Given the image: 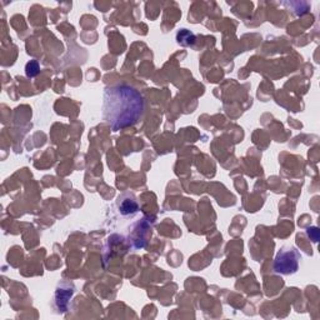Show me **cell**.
Wrapping results in <instances>:
<instances>
[{"instance_id": "cell-1", "label": "cell", "mask_w": 320, "mask_h": 320, "mask_svg": "<svg viewBox=\"0 0 320 320\" xmlns=\"http://www.w3.org/2000/svg\"><path fill=\"white\" fill-rule=\"evenodd\" d=\"M143 113V95L130 85H115L104 91L103 119L114 132L137 124Z\"/></svg>"}, {"instance_id": "cell-2", "label": "cell", "mask_w": 320, "mask_h": 320, "mask_svg": "<svg viewBox=\"0 0 320 320\" xmlns=\"http://www.w3.org/2000/svg\"><path fill=\"white\" fill-rule=\"evenodd\" d=\"M299 253L293 246H285L276 254L274 260V272L283 275H290L299 268Z\"/></svg>"}, {"instance_id": "cell-3", "label": "cell", "mask_w": 320, "mask_h": 320, "mask_svg": "<svg viewBox=\"0 0 320 320\" xmlns=\"http://www.w3.org/2000/svg\"><path fill=\"white\" fill-rule=\"evenodd\" d=\"M74 294V286L70 284H63L55 293V305L59 312H66L68 303Z\"/></svg>"}, {"instance_id": "cell-4", "label": "cell", "mask_w": 320, "mask_h": 320, "mask_svg": "<svg viewBox=\"0 0 320 320\" xmlns=\"http://www.w3.org/2000/svg\"><path fill=\"white\" fill-rule=\"evenodd\" d=\"M139 210V205L134 198H119V212L123 215H133Z\"/></svg>"}, {"instance_id": "cell-5", "label": "cell", "mask_w": 320, "mask_h": 320, "mask_svg": "<svg viewBox=\"0 0 320 320\" xmlns=\"http://www.w3.org/2000/svg\"><path fill=\"white\" fill-rule=\"evenodd\" d=\"M177 39L182 45H190L195 42V35L191 32H189V30L183 29L178 33Z\"/></svg>"}, {"instance_id": "cell-6", "label": "cell", "mask_w": 320, "mask_h": 320, "mask_svg": "<svg viewBox=\"0 0 320 320\" xmlns=\"http://www.w3.org/2000/svg\"><path fill=\"white\" fill-rule=\"evenodd\" d=\"M40 72V65L38 63V60H30L29 63L25 65V74L28 78H34L39 74Z\"/></svg>"}, {"instance_id": "cell-7", "label": "cell", "mask_w": 320, "mask_h": 320, "mask_svg": "<svg viewBox=\"0 0 320 320\" xmlns=\"http://www.w3.org/2000/svg\"><path fill=\"white\" fill-rule=\"evenodd\" d=\"M308 235H309V238L312 239L314 243H317V241L319 240V230H318V228H309V229H308Z\"/></svg>"}]
</instances>
